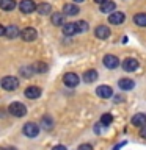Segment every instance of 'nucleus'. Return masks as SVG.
<instances>
[{"instance_id": "4468645a", "label": "nucleus", "mask_w": 146, "mask_h": 150, "mask_svg": "<svg viewBox=\"0 0 146 150\" xmlns=\"http://www.w3.org/2000/svg\"><path fill=\"white\" fill-rule=\"evenodd\" d=\"M41 96V88L38 86H28L25 89V97L27 98H38Z\"/></svg>"}, {"instance_id": "dca6fc26", "label": "nucleus", "mask_w": 146, "mask_h": 150, "mask_svg": "<svg viewBox=\"0 0 146 150\" xmlns=\"http://www.w3.org/2000/svg\"><path fill=\"white\" fill-rule=\"evenodd\" d=\"M132 125H135V127H145L146 125V114H143V112L135 114L134 117H132Z\"/></svg>"}, {"instance_id": "6ab92c4d", "label": "nucleus", "mask_w": 146, "mask_h": 150, "mask_svg": "<svg viewBox=\"0 0 146 150\" xmlns=\"http://www.w3.org/2000/svg\"><path fill=\"white\" fill-rule=\"evenodd\" d=\"M96 80H97V72L94 69H89L83 74V81L85 83H93V81H96Z\"/></svg>"}, {"instance_id": "20e7f679", "label": "nucleus", "mask_w": 146, "mask_h": 150, "mask_svg": "<svg viewBox=\"0 0 146 150\" xmlns=\"http://www.w3.org/2000/svg\"><path fill=\"white\" fill-rule=\"evenodd\" d=\"M79 81H80L79 75L74 74V72H68V74L63 75V83L66 84V86H69V88H75L79 84Z\"/></svg>"}, {"instance_id": "39448f33", "label": "nucleus", "mask_w": 146, "mask_h": 150, "mask_svg": "<svg viewBox=\"0 0 146 150\" xmlns=\"http://www.w3.org/2000/svg\"><path fill=\"white\" fill-rule=\"evenodd\" d=\"M21 38L24 41H27V42H31V41H35L38 38V31L35 30V28H31V27H27V28H24V30L21 31Z\"/></svg>"}, {"instance_id": "423d86ee", "label": "nucleus", "mask_w": 146, "mask_h": 150, "mask_svg": "<svg viewBox=\"0 0 146 150\" xmlns=\"http://www.w3.org/2000/svg\"><path fill=\"white\" fill-rule=\"evenodd\" d=\"M102 63L107 69H116L118 66H120V59H118V56H115V55H105L102 59Z\"/></svg>"}, {"instance_id": "393cba45", "label": "nucleus", "mask_w": 146, "mask_h": 150, "mask_svg": "<svg viewBox=\"0 0 146 150\" xmlns=\"http://www.w3.org/2000/svg\"><path fill=\"white\" fill-rule=\"evenodd\" d=\"M35 72H36L35 67H30V66H25V67L21 69V74L24 75V77H31V75L35 74Z\"/></svg>"}, {"instance_id": "4be33fe9", "label": "nucleus", "mask_w": 146, "mask_h": 150, "mask_svg": "<svg viewBox=\"0 0 146 150\" xmlns=\"http://www.w3.org/2000/svg\"><path fill=\"white\" fill-rule=\"evenodd\" d=\"M115 8H116L115 2H110V0H107L105 3L101 5V11L102 13H107V14H112L113 11H115Z\"/></svg>"}, {"instance_id": "2eb2a0df", "label": "nucleus", "mask_w": 146, "mask_h": 150, "mask_svg": "<svg viewBox=\"0 0 146 150\" xmlns=\"http://www.w3.org/2000/svg\"><path fill=\"white\" fill-rule=\"evenodd\" d=\"M64 16H66L64 13H54V14H52V17H50V21L57 27H63L64 25Z\"/></svg>"}, {"instance_id": "1a4fd4ad", "label": "nucleus", "mask_w": 146, "mask_h": 150, "mask_svg": "<svg viewBox=\"0 0 146 150\" xmlns=\"http://www.w3.org/2000/svg\"><path fill=\"white\" fill-rule=\"evenodd\" d=\"M126 19V14L121 13V11H113L110 16H108V22L113 23V25H120V23L124 22Z\"/></svg>"}, {"instance_id": "473e14b6", "label": "nucleus", "mask_w": 146, "mask_h": 150, "mask_svg": "<svg viewBox=\"0 0 146 150\" xmlns=\"http://www.w3.org/2000/svg\"><path fill=\"white\" fill-rule=\"evenodd\" d=\"M75 3H82V2H85V0H74Z\"/></svg>"}, {"instance_id": "f8f14e48", "label": "nucleus", "mask_w": 146, "mask_h": 150, "mask_svg": "<svg viewBox=\"0 0 146 150\" xmlns=\"http://www.w3.org/2000/svg\"><path fill=\"white\" fill-rule=\"evenodd\" d=\"M63 13L66 14V16H75V14L80 13V9L75 3H66L63 6Z\"/></svg>"}, {"instance_id": "a878e982", "label": "nucleus", "mask_w": 146, "mask_h": 150, "mask_svg": "<svg viewBox=\"0 0 146 150\" xmlns=\"http://www.w3.org/2000/svg\"><path fill=\"white\" fill-rule=\"evenodd\" d=\"M112 120H113V116H112V114H108V112H105V114L101 117V124H102V125H105V127L110 125V124H112Z\"/></svg>"}, {"instance_id": "f3484780", "label": "nucleus", "mask_w": 146, "mask_h": 150, "mask_svg": "<svg viewBox=\"0 0 146 150\" xmlns=\"http://www.w3.org/2000/svg\"><path fill=\"white\" fill-rule=\"evenodd\" d=\"M63 33L66 36H72V35H75V33H79L77 22H75V23H64V25H63Z\"/></svg>"}, {"instance_id": "aec40b11", "label": "nucleus", "mask_w": 146, "mask_h": 150, "mask_svg": "<svg viewBox=\"0 0 146 150\" xmlns=\"http://www.w3.org/2000/svg\"><path fill=\"white\" fill-rule=\"evenodd\" d=\"M36 11L41 16H47V14L52 13V6H50V3H39L36 6Z\"/></svg>"}, {"instance_id": "7ed1b4c3", "label": "nucleus", "mask_w": 146, "mask_h": 150, "mask_svg": "<svg viewBox=\"0 0 146 150\" xmlns=\"http://www.w3.org/2000/svg\"><path fill=\"white\" fill-rule=\"evenodd\" d=\"M22 131L27 138H35V136H38V133H39V125L35 124V122H28V124L24 125Z\"/></svg>"}, {"instance_id": "c85d7f7f", "label": "nucleus", "mask_w": 146, "mask_h": 150, "mask_svg": "<svg viewBox=\"0 0 146 150\" xmlns=\"http://www.w3.org/2000/svg\"><path fill=\"white\" fill-rule=\"evenodd\" d=\"M77 150H93V147L89 144H80Z\"/></svg>"}, {"instance_id": "b1692460", "label": "nucleus", "mask_w": 146, "mask_h": 150, "mask_svg": "<svg viewBox=\"0 0 146 150\" xmlns=\"http://www.w3.org/2000/svg\"><path fill=\"white\" fill-rule=\"evenodd\" d=\"M39 125H42V128H44V130H52V128H54V120L50 119V116H44L41 119Z\"/></svg>"}, {"instance_id": "9d476101", "label": "nucleus", "mask_w": 146, "mask_h": 150, "mask_svg": "<svg viewBox=\"0 0 146 150\" xmlns=\"http://www.w3.org/2000/svg\"><path fill=\"white\" fill-rule=\"evenodd\" d=\"M96 94L102 98H108V97L113 96V89L108 86V84H101V86L96 89Z\"/></svg>"}, {"instance_id": "7c9ffc66", "label": "nucleus", "mask_w": 146, "mask_h": 150, "mask_svg": "<svg viewBox=\"0 0 146 150\" xmlns=\"http://www.w3.org/2000/svg\"><path fill=\"white\" fill-rule=\"evenodd\" d=\"M52 150H66V147H64V145H55Z\"/></svg>"}, {"instance_id": "0eeeda50", "label": "nucleus", "mask_w": 146, "mask_h": 150, "mask_svg": "<svg viewBox=\"0 0 146 150\" xmlns=\"http://www.w3.org/2000/svg\"><path fill=\"white\" fill-rule=\"evenodd\" d=\"M38 5H35L33 0H22L21 3H19V9H21V13L24 14H28V13H33L36 9Z\"/></svg>"}, {"instance_id": "72a5a7b5", "label": "nucleus", "mask_w": 146, "mask_h": 150, "mask_svg": "<svg viewBox=\"0 0 146 150\" xmlns=\"http://www.w3.org/2000/svg\"><path fill=\"white\" fill-rule=\"evenodd\" d=\"M2 150H16L14 147H9V149H2Z\"/></svg>"}, {"instance_id": "c756f323", "label": "nucleus", "mask_w": 146, "mask_h": 150, "mask_svg": "<svg viewBox=\"0 0 146 150\" xmlns=\"http://www.w3.org/2000/svg\"><path fill=\"white\" fill-rule=\"evenodd\" d=\"M140 136H141V138H145V139H146V125H145V127H141V131H140Z\"/></svg>"}, {"instance_id": "ddd939ff", "label": "nucleus", "mask_w": 146, "mask_h": 150, "mask_svg": "<svg viewBox=\"0 0 146 150\" xmlns=\"http://www.w3.org/2000/svg\"><path fill=\"white\" fill-rule=\"evenodd\" d=\"M118 86H120L122 91H130V89L135 88V83H134V80H130V78H121L120 81H118Z\"/></svg>"}, {"instance_id": "9b49d317", "label": "nucleus", "mask_w": 146, "mask_h": 150, "mask_svg": "<svg viewBox=\"0 0 146 150\" xmlns=\"http://www.w3.org/2000/svg\"><path fill=\"white\" fill-rule=\"evenodd\" d=\"M94 35H96V38H99V39H107V38H110V28L105 27V25H99L96 30H94Z\"/></svg>"}, {"instance_id": "f257e3e1", "label": "nucleus", "mask_w": 146, "mask_h": 150, "mask_svg": "<svg viewBox=\"0 0 146 150\" xmlns=\"http://www.w3.org/2000/svg\"><path fill=\"white\" fill-rule=\"evenodd\" d=\"M8 111L11 112L13 116H16V117H22V116L27 114V108L21 102H13L11 105L8 106Z\"/></svg>"}, {"instance_id": "412c9836", "label": "nucleus", "mask_w": 146, "mask_h": 150, "mask_svg": "<svg viewBox=\"0 0 146 150\" xmlns=\"http://www.w3.org/2000/svg\"><path fill=\"white\" fill-rule=\"evenodd\" d=\"M0 8L3 11H13L16 8V2L14 0H0Z\"/></svg>"}, {"instance_id": "2f4dec72", "label": "nucleus", "mask_w": 146, "mask_h": 150, "mask_svg": "<svg viewBox=\"0 0 146 150\" xmlns=\"http://www.w3.org/2000/svg\"><path fill=\"white\" fill-rule=\"evenodd\" d=\"M94 2H96V3H99V5H102V3H105L107 0H94Z\"/></svg>"}, {"instance_id": "f03ea898", "label": "nucleus", "mask_w": 146, "mask_h": 150, "mask_svg": "<svg viewBox=\"0 0 146 150\" xmlns=\"http://www.w3.org/2000/svg\"><path fill=\"white\" fill-rule=\"evenodd\" d=\"M2 88L5 91H16L19 88V80L16 77H3L2 78Z\"/></svg>"}, {"instance_id": "6e6552de", "label": "nucleus", "mask_w": 146, "mask_h": 150, "mask_svg": "<svg viewBox=\"0 0 146 150\" xmlns=\"http://www.w3.org/2000/svg\"><path fill=\"white\" fill-rule=\"evenodd\" d=\"M121 66H122V69H124L126 72H134V70L138 69V61H137L135 58H126L121 63Z\"/></svg>"}, {"instance_id": "cd10ccee", "label": "nucleus", "mask_w": 146, "mask_h": 150, "mask_svg": "<svg viewBox=\"0 0 146 150\" xmlns=\"http://www.w3.org/2000/svg\"><path fill=\"white\" fill-rule=\"evenodd\" d=\"M35 70L38 74H39V72H46V70H47V64L42 63V61H39V63L35 64Z\"/></svg>"}, {"instance_id": "bb28decb", "label": "nucleus", "mask_w": 146, "mask_h": 150, "mask_svg": "<svg viewBox=\"0 0 146 150\" xmlns=\"http://www.w3.org/2000/svg\"><path fill=\"white\" fill-rule=\"evenodd\" d=\"M89 28V25L85 21H79L77 22V30H79V33H85Z\"/></svg>"}, {"instance_id": "a211bd4d", "label": "nucleus", "mask_w": 146, "mask_h": 150, "mask_svg": "<svg viewBox=\"0 0 146 150\" xmlns=\"http://www.w3.org/2000/svg\"><path fill=\"white\" fill-rule=\"evenodd\" d=\"M17 35H21V31H19V28L16 25H9V27H6V30H5V38H8V39L17 38Z\"/></svg>"}, {"instance_id": "5701e85b", "label": "nucleus", "mask_w": 146, "mask_h": 150, "mask_svg": "<svg viewBox=\"0 0 146 150\" xmlns=\"http://www.w3.org/2000/svg\"><path fill=\"white\" fill-rule=\"evenodd\" d=\"M134 22H135V25H138V27H146V14L145 13L135 14V16H134Z\"/></svg>"}]
</instances>
